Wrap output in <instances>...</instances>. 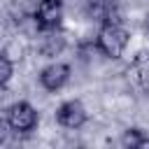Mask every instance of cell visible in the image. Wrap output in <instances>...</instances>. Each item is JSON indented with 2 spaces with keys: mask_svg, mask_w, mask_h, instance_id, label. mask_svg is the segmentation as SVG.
<instances>
[{
  "mask_svg": "<svg viewBox=\"0 0 149 149\" xmlns=\"http://www.w3.org/2000/svg\"><path fill=\"white\" fill-rule=\"evenodd\" d=\"M95 47L102 56L107 58H119L123 54V49L128 47V33L121 28V23H105L98 30L95 37Z\"/></svg>",
  "mask_w": 149,
  "mask_h": 149,
  "instance_id": "obj_1",
  "label": "cell"
},
{
  "mask_svg": "<svg viewBox=\"0 0 149 149\" xmlns=\"http://www.w3.org/2000/svg\"><path fill=\"white\" fill-rule=\"evenodd\" d=\"M40 121V114L37 109L26 102V100H19V102H12L5 112V123L9 126V130L14 133H30Z\"/></svg>",
  "mask_w": 149,
  "mask_h": 149,
  "instance_id": "obj_2",
  "label": "cell"
},
{
  "mask_svg": "<svg viewBox=\"0 0 149 149\" xmlns=\"http://www.w3.org/2000/svg\"><path fill=\"white\" fill-rule=\"evenodd\" d=\"M35 26L47 33V30H56L61 19H63V0H40L35 7Z\"/></svg>",
  "mask_w": 149,
  "mask_h": 149,
  "instance_id": "obj_3",
  "label": "cell"
},
{
  "mask_svg": "<svg viewBox=\"0 0 149 149\" xmlns=\"http://www.w3.org/2000/svg\"><path fill=\"white\" fill-rule=\"evenodd\" d=\"M56 121L63 128H81L86 123V107L79 100H68L56 109Z\"/></svg>",
  "mask_w": 149,
  "mask_h": 149,
  "instance_id": "obj_4",
  "label": "cell"
},
{
  "mask_svg": "<svg viewBox=\"0 0 149 149\" xmlns=\"http://www.w3.org/2000/svg\"><path fill=\"white\" fill-rule=\"evenodd\" d=\"M68 79H70V65L68 63H51V65H47L40 72L42 88L44 91H51V93L58 91V88H63L68 84Z\"/></svg>",
  "mask_w": 149,
  "mask_h": 149,
  "instance_id": "obj_5",
  "label": "cell"
},
{
  "mask_svg": "<svg viewBox=\"0 0 149 149\" xmlns=\"http://www.w3.org/2000/svg\"><path fill=\"white\" fill-rule=\"evenodd\" d=\"M86 9L102 26L105 23H121V14H119V9H116V5L112 0H88Z\"/></svg>",
  "mask_w": 149,
  "mask_h": 149,
  "instance_id": "obj_6",
  "label": "cell"
},
{
  "mask_svg": "<svg viewBox=\"0 0 149 149\" xmlns=\"http://www.w3.org/2000/svg\"><path fill=\"white\" fill-rule=\"evenodd\" d=\"M65 47V40H63V35L61 33H56V30H47V35L42 37V47H40V51H42V56H56L61 49Z\"/></svg>",
  "mask_w": 149,
  "mask_h": 149,
  "instance_id": "obj_7",
  "label": "cell"
},
{
  "mask_svg": "<svg viewBox=\"0 0 149 149\" xmlns=\"http://www.w3.org/2000/svg\"><path fill=\"white\" fill-rule=\"evenodd\" d=\"M121 144L130 149H149V135H144L140 128H128L121 135Z\"/></svg>",
  "mask_w": 149,
  "mask_h": 149,
  "instance_id": "obj_8",
  "label": "cell"
},
{
  "mask_svg": "<svg viewBox=\"0 0 149 149\" xmlns=\"http://www.w3.org/2000/svg\"><path fill=\"white\" fill-rule=\"evenodd\" d=\"M12 74H14V61H9L7 56L0 54V86H2V88H7Z\"/></svg>",
  "mask_w": 149,
  "mask_h": 149,
  "instance_id": "obj_9",
  "label": "cell"
},
{
  "mask_svg": "<svg viewBox=\"0 0 149 149\" xmlns=\"http://www.w3.org/2000/svg\"><path fill=\"white\" fill-rule=\"evenodd\" d=\"M2 56H7L9 61L19 63V61L23 58V47L19 44V40H9V42L5 44V49H2Z\"/></svg>",
  "mask_w": 149,
  "mask_h": 149,
  "instance_id": "obj_10",
  "label": "cell"
},
{
  "mask_svg": "<svg viewBox=\"0 0 149 149\" xmlns=\"http://www.w3.org/2000/svg\"><path fill=\"white\" fill-rule=\"evenodd\" d=\"M147 30H149V14H147Z\"/></svg>",
  "mask_w": 149,
  "mask_h": 149,
  "instance_id": "obj_11",
  "label": "cell"
}]
</instances>
